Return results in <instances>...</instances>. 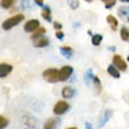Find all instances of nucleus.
I'll return each instance as SVG.
<instances>
[{"label": "nucleus", "instance_id": "5701e85b", "mask_svg": "<svg viewBox=\"0 0 129 129\" xmlns=\"http://www.w3.org/2000/svg\"><path fill=\"white\" fill-rule=\"evenodd\" d=\"M8 124H9V120L7 119L5 116L0 115V129H4V128H7V126H8Z\"/></svg>", "mask_w": 129, "mask_h": 129}, {"label": "nucleus", "instance_id": "4be33fe9", "mask_svg": "<svg viewBox=\"0 0 129 129\" xmlns=\"http://www.w3.org/2000/svg\"><path fill=\"white\" fill-rule=\"evenodd\" d=\"M117 14H119L120 17H126L129 16V5H123L119 8V10H117Z\"/></svg>", "mask_w": 129, "mask_h": 129}, {"label": "nucleus", "instance_id": "ddd939ff", "mask_svg": "<svg viewBox=\"0 0 129 129\" xmlns=\"http://www.w3.org/2000/svg\"><path fill=\"white\" fill-rule=\"evenodd\" d=\"M49 43L50 41H49V39L47 36H43V38H40V39L34 41V47L35 48H45V47L49 45Z\"/></svg>", "mask_w": 129, "mask_h": 129}, {"label": "nucleus", "instance_id": "20e7f679", "mask_svg": "<svg viewBox=\"0 0 129 129\" xmlns=\"http://www.w3.org/2000/svg\"><path fill=\"white\" fill-rule=\"evenodd\" d=\"M72 74H74V67L70 64H66V66H62L58 70V79L59 81H66L72 76Z\"/></svg>", "mask_w": 129, "mask_h": 129}, {"label": "nucleus", "instance_id": "2eb2a0df", "mask_svg": "<svg viewBox=\"0 0 129 129\" xmlns=\"http://www.w3.org/2000/svg\"><path fill=\"white\" fill-rule=\"evenodd\" d=\"M45 32H47L45 27H41V26H40V28H39L38 31H35L34 34L31 35V40H32V41H35V40H38V39L43 38V36L45 35Z\"/></svg>", "mask_w": 129, "mask_h": 129}, {"label": "nucleus", "instance_id": "f257e3e1", "mask_svg": "<svg viewBox=\"0 0 129 129\" xmlns=\"http://www.w3.org/2000/svg\"><path fill=\"white\" fill-rule=\"evenodd\" d=\"M25 19V16L22 14V13H18V14H14V16H12V17H9V18H7L4 22L2 23V27H3V30H5V31H8V30H10V28H13L14 26H17V25H19L22 21Z\"/></svg>", "mask_w": 129, "mask_h": 129}, {"label": "nucleus", "instance_id": "b1692460", "mask_svg": "<svg viewBox=\"0 0 129 129\" xmlns=\"http://www.w3.org/2000/svg\"><path fill=\"white\" fill-rule=\"evenodd\" d=\"M103 4H105V8H106V9H111V8L116 4V2H115V0H105Z\"/></svg>", "mask_w": 129, "mask_h": 129}, {"label": "nucleus", "instance_id": "6ab92c4d", "mask_svg": "<svg viewBox=\"0 0 129 129\" xmlns=\"http://www.w3.org/2000/svg\"><path fill=\"white\" fill-rule=\"evenodd\" d=\"M93 84H94V88H95V93L100 94L102 92V83H101V80H100L98 76H94L93 78Z\"/></svg>", "mask_w": 129, "mask_h": 129}, {"label": "nucleus", "instance_id": "7ed1b4c3", "mask_svg": "<svg viewBox=\"0 0 129 129\" xmlns=\"http://www.w3.org/2000/svg\"><path fill=\"white\" fill-rule=\"evenodd\" d=\"M69 109H70V105L67 101H58L53 106V114L56 116H62L69 111Z\"/></svg>", "mask_w": 129, "mask_h": 129}, {"label": "nucleus", "instance_id": "423d86ee", "mask_svg": "<svg viewBox=\"0 0 129 129\" xmlns=\"http://www.w3.org/2000/svg\"><path fill=\"white\" fill-rule=\"evenodd\" d=\"M40 28V22H39V19H28L26 21V23L23 26V30L25 32H30V34L32 35L35 31H38Z\"/></svg>", "mask_w": 129, "mask_h": 129}, {"label": "nucleus", "instance_id": "f704fd0d", "mask_svg": "<svg viewBox=\"0 0 129 129\" xmlns=\"http://www.w3.org/2000/svg\"><path fill=\"white\" fill-rule=\"evenodd\" d=\"M128 22H129V17H128Z\"/></svg>", "mask_w": 129, "mask_h": 129}, {"label": "nucleus", "instance_id": "f03ea898", "mask_svg": "<svg viewBox=\"0 0 129 129\" xmlns=\"http://www.w3.org/2000/svg\"><path fill=\"white\" fill-rule=\"evenodd\" d=\"M58 70L59 69H56V67H49L47 70L43 71V78H44L48 83H59V79H58Z\"/></svg>", "mask_w": 129, "mask_h": 129}, {"label": "nucleus", "instance_id": "dca6fc26", "mask_svg": "<svg viewBox=\"0 0 129 129\" xmlns=\"http://www.w3.org/2000/svg\"><path fill=\"white\" fill-rule=\"evenodd\" d=\"M107 72H109V75H111L114 79H119L120 78V71L117 70L114 64H109V67H107Z\"/></svg>", "mask_w": 129, "mask_h": 129}, {"label": "nucleus", "instance_id": "72a5a7b5", "mask_svg": "<svg viewBox=\"0 0 129 129\" xmlns=\"http://www.w3.org/2000/svg\"><path fill=\"white\" fill-rule=\"evenodd\" d=\"M126 61H128V62H129V54H128V57H126Z\"/></svg>", "mask_w": 129, "mask_h": 129}, {"label": "nucleus", "instance_id": "f8f14e48", "mask_svg": "<svg viewBox=\"0 0 129 129\" xmlns=\"http://www.w3.org/2000/svg\"><path fill=\"white\" fill-rule=\"evenodd\" d=\"M59 53L63 56V57H66V58H71L74 56V49L69 45H62L59 48Z\"/></svg>", "mask_w": 129, "mask_h": 129}, {"label": "nucleus", "instance_id": "c756f323", "mask_svg": "<svg viewBox=\"0 0 129 129\" xmlns=\"http://www.w3.org/2000/svg\"><path fill=\"white\" fill-rule=\"evenodd\" d=\"M80 23H76V22H74V27H79Z\"/></svg>", "mask_w": 129, "mask_h": 129}, {"label": "nucleus", "instance_id": "9b49d317", "mask_svg": "<svg viewBox=\"0 0 129 129\" xmlns=\"http://www.w3.org/2000/svg\"><path fill=\"white\" fill-rule=\"evenodd\" d=\"M106 21H107V23H109V26L111 27L112 31H116L117 30V26H119V21H117V18L115 16H111L109 14L106 17Z\"/></svg>", "mask_w": 129, "mask_h": 129}, {"label": "nucleus", "instance_id": "473e14b6", "mask_svg": "<svg viewBox=\"0 0 129 129\" xmlns=\"http://www.w3.org/2000/svg\"><path fill=\"white\" fill-rule=\"evenodd\" d=\"M66 129H78L76 126H69V128H66Z\"/></svg>", "mask_w": 129, "mask_h": 129}, {"label": "nucleus", "instance_id": "7c9ffc66", "mask_svg": "<svg viewBox=\"0 0 129 129\" xmlns=\"http://www.w3.org/2000/svg\"><path fill=\"white\" fill-rule=\"evenodd\" d=\"M121 3H125V4H129V0H121Z\"/></svg>", "mask_w": 129, "mask_h": 129}, {"label": "nucleus", "instance_id": "39448f33", "mask_svg": "<svg viewBox=\"0 0 129 129\" xmlns=\"http://www.w3.org/2000/svg\"><path fill=\"white\" fill-rule=\"evenodd\" d=\"M112 64L119 70V71H126L128 70V64L126 61H124V58L120 54H114L112 56Z\"/></svg>", "mask_w": 129, "mask_h": 129}, {"label": "nucleus", "instance_id": "6e6552de", "mask_svg": "<svg viewBox=\"0 0 129 129\" xmlns=\"http://www.w3.org/2000/svg\"><path fill=\"white\" fill-rule=\"evenodd\" d=\"M59 124H61V119H58V117H49L44 123L43 128L44 129H56Z\"/></svg>", "mask_w": 129, "mask_h": 129}, {"label": "nucleus", "instance_id": "1a4fd4ad", "mask_svg": "<svg viewBox=\"0 0 129 129\" xmlns=\"http://www.w3.org/2000/svg\"><path fill=\"white\" fill-rule=\"evenodd\" d=\"M75 94H76V90H75V88H72V87H63L62 90H61V95H62V98H64V100L72 98Z\"/></svg>", "mask_w": 129, "mask_h": 129}, {"label": "nucleus", "instance_id": "4468645a", "mask_svg": "<svg viewBox=\"0 0 129 129\" xmlns=\"http://www.w3.org/2000/svg\"><path fill=\"white\" fill-rule=\"evenodd\" d=\"M41 17L44 18L47 22H53V21H52V9H50L49 5H45L44 8H43V10H41Z\"/></svg>", "mask_w": 129, "mask_h": 129}, {"label": "nucleus", "instance_id": "aec40b11", "mask_svg": "<svg viewBox=\"0 0 129 129\" xmlns=\"http://www.w3.org/2000/svg\"><path fill=\"white\" fill-rule=\"evenodd\" d=\"M13 5H16L14 0H2V2H0V7L4 8V9H10Z\"/></svg>", "mask_w": 129, "mask_h": 129}, {"label": "nucleus", "instance_id": "cd10ccee", "mask_svg": "<svg viewBox=\"0 0 129 129\" xmlns=\"http://www.w3.org/2000/svg\"><path fill=\"white\" fill-rule=\"evenodd\" d=\"M34 3H35L38 7H41V8H44V7H45V3L43 2V0H35Z\"/></svg>", "mask_w": 129, "mask_h": 129}, {"label": "nucleus", "instance_id": "a878e982", "mask_svg": "<svg viewBox=\"0 0 129 129\" xmlns=\"http://www.w3.org/2000/svg\"><path fill=\"white\" fill-rule=\"evenodd\" d=\"M53 27H54V30L56 31H62V23L61 22H53Z\"/></svg>", "mask_w": 129, "mask_h": 129}, {"label": "nucleus", "instance_id": "0eeeda50", "mask_svg": "<svg viewBox=\"0 0 129 129\" xmlns=\"http://www.w3.org/2000/svg\"><path fill=\"white\" fill-rule=\"evenodd\" d=\"M12 70H13V66L10 63H5V62L0 63V79L7 78L8 75L12 72Z\"/></svg>", "mask_w": 129, "mask_h": 129}, {"label": "nucleus", "instance_id": "9d476101", "mask_svg": "<svg viewBox=\"0 0 129 129\" xmlns=\"http://www.w3.org/2000/svg\"><path fill=\"white\" fill-rule=\"evenodd\" d=\"M111 116H112V111H111V110H109V109L105 110V112L102 114L101 119H100V121H98V128H103V126L106 125V123L111 119Z\"/></svg>", "mask_w": 129, "mask_h": 129}, {"label": "nucleus", "instance_id": "412c9836", "mask_svg": "<svg viewBox=\"0 0 129 129\" xmlns=\"http://www.w3.org/2000/svg\"><path fill=\"white\" fill-rule=\"evenodd\" d=\"M95 76V75L93 74V70L92 69H88V71L85 72V75H84V79H85V83L87 84H89L90 81H93V78Z\"/></svg>", "mask_w": 129, "mask_h": 129}, {"label": "nucleus", "instance_id": "393cba45", "mask_svg": "<svg viewBox=\"0 0 129 129\" xmlns=\"http://www.w3.org/2000/svg\"><path fill=\"white\" fill-rule=\"evenodd\" d=\"M69 5H70V8H71L72 10H75V9L79 8L80 3L78 2V0H71V2H69Z\"/></svg>", "mask_w": 129, "mask_h": 129}, {"label": "nucleus", "instance_id": "2f4dec72", "mask_svg": "<svg viewBox=\"0 0 129 129\" xmlns=\"http://www.w3.org/2000/svg\"><path fill=\"white\" fill-rule=\"evenodd\" d=\"M109 49H110V50H112V52H115V49H116V48H115V47H110Z\"/></svg>", "mask_w": 129, "mask_h": 129}, {"label": "nucleus", "instance_id": "bb28decb", "mask_svg": "<svg viewBox=\"0 0 129 129\" xmlns=\"http://www.w3.org/2000/svg\"><path fill=\"white\" fill-rule=\"evenodd\" d=\"M56 38H57L58 40H63V38H64L63 31H56Z\"/></svg>", "mask_w": 129, "mask_h": 129}, {"label": "nucleus", "instance_id": "c85d7f7f", "mask_svg": "<svg viewBox=\"0 0 129 129\" xmlns=\"http://www.w3.org/2000/svg\"><path fill=\"white\" fill-rule=\"evenodd\" d=\"M85 129H92V123H85Z\"/></svg>", "mask_w": 129, "mask_h": 129}, {"label": "nucleus", "instance_id": "a211bd4d", "mask_svg": "<svg viewBox=\"0 0 129 129\" xmlns=\"http://www.w3.org/2000/svg\"><path fill=\"white\" fill-rule=\"evenodd\" d=\"M120 38L124 41H129V28L126 26H121V28H120Z\"/></svg>", "mask_w": 129, "mask_h": 129}, {"label": "nucleus", "instance_id": "f3484780", "mask_svg": "<svg viewBox=\"0 0 129 129\" xmlns=\"http://www.w3.org/2000/svg\"><path fill=\"white\" fill-rule=\"evenodd\" d=\"M102 40H103V36L101 34H93V36H92V44L94 47H100Z\"/></svg>", "mask_w": 129, "mask_h": 129}]
</instances>
